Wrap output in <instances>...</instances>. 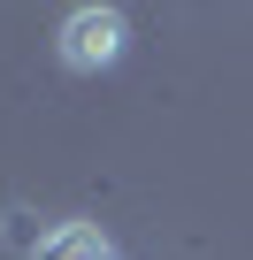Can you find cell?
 <instances>
[{"mask_svg": "<svg viewBox=\"0 0 253 260\" xmlns=\"http://www.w3.org/2000/svg\"><path fill=\"white\" fill-rule=\"evenodd\" d=\"M54 46H62V61L69 69H115L123 61V46H131V23H123V8H107V0H85V8H69L62 16V31H54Z\"/></svg>", "mask_w": 253, "mask_h": 260, "instance_id": "obj_1", "label": "cell"}, {"mask_svg": "<svg viewBox=\"0 0 253 260\" xmlns=\"http://www.w3.org/2000/svg\"><path fill=\"white\" fill-rule=\"evenodd\" d=\"M31 260H115V245L92 230V222H54L46 237H39V252Z\"/></svg>", "mask_w": 253, "mask_h": 260, "instance_id": "obj_2", "label": "cell"}]
</instances>
